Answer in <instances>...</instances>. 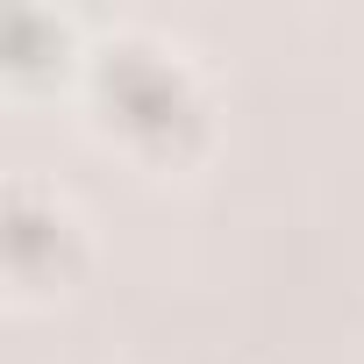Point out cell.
<instances>
[{
  "mask_svg": "<svg viewBox=\"0 0 364 364\" xmlns=\"http://www.w3.org/2000/svg\"><path fill=\"white\" fill-rule=\"evenodd\" d=\"M100 93H107V107H114L129 129H178V122L193 114L178 65H171V58H150V50H129V43L107 50Z\"/></svg>",
  "mask_w": 364,
  "mask_h": 364,
  "instance_id": "obj_1",
  "label": "cell"
}]
</instances>
